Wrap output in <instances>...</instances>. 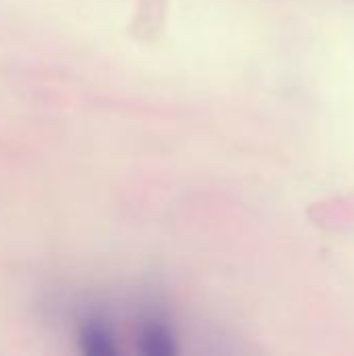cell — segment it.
Listing matches in <instances>:
<instances>
[{
    "mask_svg": "<svg viewBox=\"0 0 354 356\" xmlns=\"http://www.w3.org/2000/svg\"><path fill=\"white\" fill-rule=\"evenodd\" d=\"M140 344L146 355H173L175 353V338L171 330L163 321H148L140 332Z\"/></svg>",
    "mask_w": 354,
    "mask_h": 356,
    "instance_id": "6da1fadb",
    "label": "cell"
}]
</instances>
